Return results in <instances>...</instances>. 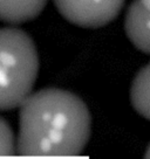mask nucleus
<instances>
[{
    "label": "nucleus",
    "mask_w": 150,
    "mask_h": 159,
    "mask_svg": "<svg viewBox=\"0 0 150 159\" xmlns=\"http://www.w3.org/2000/svg\"><path fill=\"white\" fill-rule=\"evenodd\" d=\"M19 108V156L74 157L88 144L91 116L77 95L45 88L30 94Z\"/></svg>",
    "instance_id": "nucleus-1"
},
{
    "label": "nucleus",
    "mask_w": 150,
    "mask_h": 159,
    "mask_svg": "<svg viewBox=\"0 0 150 159\" xmlns=\"http://www.w3.org/2000/svg\"><path fill=\"white\" fill-rule=\"evenodd\" d=\"M39 65L30 35L14 27L0 28V111L19 108L32 94Z\"/></svg>",
    "instance_id": "nucleus-2"
},
{
    "label": "nucleus",
    "mask_w": 150,
    "mask_h": 159,
    "mask_svg": "<svg viewBox=\"0 0 150 159\" xmlns=\"http://www.w3.org/2000/svg\"><path fill=\"white\" fill-rule=\"evenodd\" d=\"M68 22L82 28H100L120 14L125 0H53Z\"/></svg>",
    "instance_id": "nucleus-3"
},
{
    "label": "nucleus",
    "mask_w": 150,
    "mask_h": 159,
    "mask_svg": "<svg viewBox=\"0 0 150 159\" xmlns=\"http://www.w3.org/2000/svg\"><path fill=\"white\" fill-rule=\"evenodd\" d=\"M124 32L136 49L150 55V8L141 0L129 5L124 18Z\"/></svg>",
    "instance_id": "nucleus-4"
},
{
    "label": "nucleus",
    "mask_w": 150,
    "mask_h": 159,
    "mask_svg": "<svg viewBox=\"0 0 150 159\" xmlns=\"http://www.w3.org/2000/svg\"><path fill=\"white\" fill-rule=\"evenodd\" d=\"M48 0H0V21L21 25L34 20L45 10Z\"/></svg>",
    "instance_id": "nucleus-5"
},
{
    "label": "nucleus",
    "mask_w": 150,
    "mask_h": 159,
    "mask_svg": "<svg viewBox=\"0 0 150 159\" xmlns=\"http://www.w3.org/2000/svg\"><path fill=\"white\" fill-rule=\"evenodd\" d=\"M129 95L134 110L150 120V62L137 71L131 82Z\"/></svg>",
    "instance_id": "nucleus-6"
},
{
    "label": "nucleus",
    "mask_w": 150,
    "mask_h": 159,
    "mask_svg": "<svg viewBox=\"0 0 150 159\" xmlns=\"http://www.w3.org/2000/svg\"><path fill=\"white\" fill-rule=\"evenodd\" d=\"M16 153V138L10 123L0 116V157H10Z\"/></svg>",
    "instance_id": "nucleus-7"
},
{
    "label": "nucleus",
    "mask_w": 150,
    "mask_h": 159,
    "mask_svg": "<svg viewBox=\"0 0 150 159\" xmlns=\"http://www.w3.org/2000/svg\"><path fill=\"white\" fill-rule=\"evenodd\" d=\"M144 159H150V143H149V145H148V148H147V150H145Z\"/></svg>",
    "instance_id": "nucleus-8"
},
{
    "label": "nucleus",
    "mask_w": 150,
    "mask_h": 159,
    "mask_svg": "<svg viewBox=\"0 0 150 159\" xmlns=\"http://www.w3.org/2000/svg\"><path fill=\"white\" fill-rule=\"evenodd\" d=\"M141 2H142V4H143L145 7L150 8V0H141Z\"/></svg>",
    "instance_id": "nucleus-9"
}]
</instances>
